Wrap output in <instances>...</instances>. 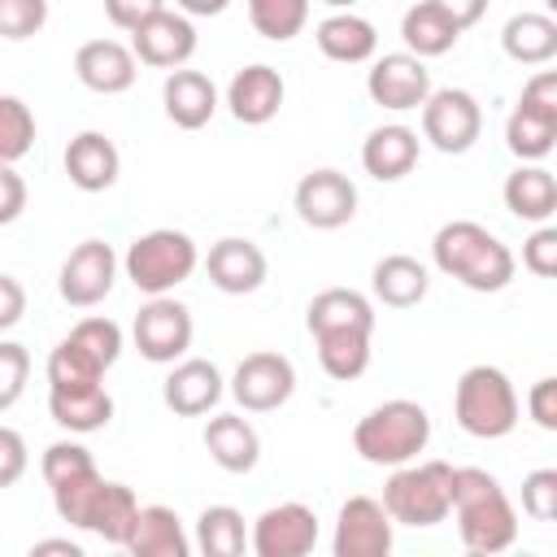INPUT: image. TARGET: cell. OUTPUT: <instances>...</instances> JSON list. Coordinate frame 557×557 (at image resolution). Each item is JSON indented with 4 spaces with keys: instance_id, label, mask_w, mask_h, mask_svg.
Returning <instances> with one entry per match:
<instances>
[{
    "instance_id": "6da1fadb",
    "label": "cell",
    "mask_w": 557,
    "mask_h": 557,
    "mask_svg": "<svg viewBox=\"0 0 557 557\" xmlns=\"http://www.w3.org/2000/svg\"><path fill=\"white\" fill-rule=\"evenodd\" d=\"M431 261H435L440 274L457 278L470 292H505L513 283V270H518L509 244L496 239L483 222H470V218L444 222L435 231Z\"/></svg>"
},
{
    "instance_id": "7a4b0ae2",
    "label": "cell",
    "mask_w": 557,
    "mask_h": 557,
    "mask_svg": "<svg viewBox=\"0 0 557 557\" xmlns=\"http://www.w3.org/2000/svg\"><path fill=\"white\" fill-rule=\"evenodd\" d=\"M453 522L470 553H505L518 540V509L500 479L479 466H453Z\"/></svg>"
},
{
    "instance_id": "3957f363",
    "label": "cell",
    "mask_w": 557,
    "mask_h": 557,
    "mask_svg": "<svg viewBox=\"0 0 557 557\" xmlns=\"http://www.w3.org/2000/svg\"><path fill=\"white\" fill-rule=\"evenodd\" d=\"M431 444V413L418 400H383L352 426V448L370 466H405Z\"/></svg>"
},
{
    "instance_id": "277c9868",
    "label": "cell",
    "mask_w": 557,
    "mask_h": 557,
    "mask_svg": "<svg viewBox=\"0 0 557 557\" xmlns=\"http://www.w3.org/2000/svg\"><path fill=\"white\" fill-rule=\"evenodd\" d=\"M200 265V248L187 231L174 226H157L144 231L126 244L122 252V274L144 292V296H170L174 287H183Z\"/></svg>"
},
{
    "instance_id": "5b68a950",
    "label": "cell",
    "mask_w": 557,
    "mask_h": 557,
    "mask_svg": "<svg viewBox=\"0 0 557 557\" xmlns=\"http://www.w3.org/2000/svg\"><path fill=\"white\" fill-rule=\"evenodd\" d=\"M518 392L500 366H470L453 387V418L474 440H505L518 426Z\"/></svg>"
},
{
    "instance_id": "8992f818",
    "label": "cell",
    "mask_w": 557,
    "mask_h": 557,
    "mask_svg": "<svg viewBox=\"0 0 557 557\" xmlns=\"http://www.w3.org/2000/svg\"><path fill=\"white\" fill-rule=\"evenodd\" d=\"M383 509L396 527H440L453 509V466L440 457L392 466V479L383 483Z\"/></svg>"
},
{
    "instance_id": "52a82bcc",
    "label": "cell",
    "mask_w": 557,
    "mask_h": 557,
    "mask_svg": "<svg viewBox=\"0 0 557 557\" xmlns=\"http://www.w3.org/2000/svg\"><path fill=\"white\" fill-rule=\"evenodd\" d=\"M191 335H196L191 309L183 300H174V292L170 296H148V305H139L135 326H131V339H135L139 357L152 361V366H174L178 357H187Z\"/></svg>"
},
{
    "instance_id": "ba28073f",
    "label": "cell",
    "mask_w": 557,
    "mask_h": 557,
    "mask_svg": "<svg viewBox=\"0 0 557 557\" xmlns=\"http://www.w3.org/2000/svg\"><path fill=\"white\" fill-rule=\"evenodd\" d=\"M483 135V109L466 87H440L422 100V139L435 152L461 157Z\"/></svg>"
},
{
    "instance_id": "9c48e42d",
    "label": "cell",
    "mask_w": 557,
    "mask_h": 557,
    "mask_svg": "<svg viewBox=\"0 0 557 557\" xmlns=\"http://www.w3.org/2000/svg\"><path fill=\"white\" fill-rule=\"evenodd\" d=\"M226 392L235 396V405H239L244 413H274V409H283V405L292 400V392H296V366H292L283 352H270V348L248 352V357L235 366Z\"/></svg>"
},
{
    "instance_id": "30bf717a",
    "label": "cell",
    "mask_w": 557,
    "mask_h": 557,
    "mask_svg": "<svg viewBox=\"0 0 557 557\" xmlns=\"http://www.w3.org/2000/svg\"><path fill=\"white\" fill-rule=\"evenodd\" d=\"M117 270H122V257L113 252V244L104 239H83L70 248V257L61 261V274H57V292L65 305L74 309H96L113 283H117Z\"/></svg>"
},
{
    "instance_id": "8fae6325",
    "label": "cell",
    "mask_w": 557,
    "mask_h": 557,
    "mask_svg": "<svg viewBox=\"0 0 557 557\" xmlns=\"http://www.w3.org/2000/svg\"><path fill=\"white\" fill-rule=\"evenodd\" d=\"M296 218L313 231H339L357 218V183L344 170H309L292 191Z\"/></svg>"
},
{
    "instance_id": "7c38bea8",
    "label": "cell",
    "mask_w": 557,
    "mask_h": 557,
    "mask_svg": "<svg viewBox=\"0 0 557 557\" xmlns=\"http://www.w3.org/2000/svg\"><path fill=\"white\" fill-rule=\"evenodd\" d=\"M431 91H435L431 87V70L413 52H383V57H374V65L366 74V96L379 109H392V113L422 109V100Z\"/></svg>"
},
{
    "instance_id": "4fadbf2b",
    "label": "cell",
    "mask_w": 557,
    "mask_h": 557,
    "mask_svg": "<svg viewBox=\"0 0 557 557\" xmlns=\"http://www.w3.org/2000/svg\"><path fill=\"white\" fill-rule=\"evenodd\" d=\"M392 513L374 496H348L335 513L331 553L335 557H387L392 553Z\"/></svg>"
},
{
    "instance_id": "5bb4252c",
    "label": "cell",
    "mask_w": 557,
    "mask_h": 557,
    "mask_svg": "<svg viewBox=\"0 0 557 557\" xmlns=\"http://www.w3.org/2000/svg\"><path fill=\"white\" fill-rule=\"evenodd\" d=\"M318 544V513L300 500L270 505L252 527H248V548L257 557H305Z\"/></svg>"
},
{
    "instance_id": "9a60e30c",
    "label": "cell",
    "mask_w": 557,
    "mask_h": 557,
    "mask_svg": "<svg viewBox=\"0 0 557 557\" xmlns=\"http://www.w3.org/2000/svg\"><path fill=\"white\" fill-rule=\"evenodd\" d=\"M131 52L139 65L152 70H178L196 57V22L178 9H161L148 22L131 30Z\"/></svg>"
},
{
    "instance_id": "2e32d148",
    "label": "cell",
    "mask_w": 557,
    "mask_h": 557,
    "mask_svg": "<svg viewBox=\"0 0 557 557\" xmlns=\"http://www.w3.org/2000/svg\"><path fill=\"white\" fill-rule=\"evenodd\" d=\"M222 392H226V379L205 357H178L170 366L165 383H161V400L178 418H205V413H213L218 400H222Z\"/></svg>"
},
{
    "instance_id": "e0dca14e",
    "label": "cell",
    "mask_w": 557,
    "mask_h": 557,
    "mask_svg": "<svg viewBox=\"0 0 557 557\" xmlns=\"http://www.w3.org/2000/svg\"><path fill=\"white\" fill-rule=\"evenodd\" d=\"M205 274L218 292L226 296H248L265 283L270 274V261L261 252V244L244 239V235H222L218 244H209V257H205Z\"/></svg>"
},
{
    "instance_id": "ac0fdd59",
    "label": "cell",
    "mask_w": 557,
    "mask_h": 557,
    "mask_svg": "<svg viewBox=\"0 0 557 557\" xmlns=\"http://www.w3.org/2000/svg\"><path fill=\"white\" fill-rule=\"evenodd\" d=\"M283 96H287V83L274 65L257 61V65H244L235 70V78L226 83V109L235 122L244 126H265L278 117L283 109Z\"/></svg>"
},
{
    "instance_id": "d6986e66",
    "label": "cell",
    "mask_w": 557,
    "mask_h": 557,
    "mask_svg": "<svg viewBox=\"0 0 557 557\" xmlns=\"http://www.w3.org/2000/svg\"><path fill=\"white\" fill-rule=\"evenodd\" d=\"M74 74H78V83H83L87 91H96V96H122V91L135 87L139 61H135V52H131L126 44H117V39H87V44H78V52H74Z\"/></svg>"
},
{
    "instance_id": "ffe728a7",
    "label": "cell",
    "mask_w": 557,
    "mask_h": 557,
    "mask_svg": "<svg viewBox=\"0 0 557 557\" xmlns=\"http://www.w3.org/2000/svg\"><path fill=\"white\" fill-rule=\"evenodd\" d=\"M65 174L78 191L96 196V191H109L122 174V152L117 144L104 135V131H78L70 144H65Z\"/></svg>"
},
{
    "instance_id": "44dd1931",
    "label": "cell",
    "mask_w": 557,
    "mask_h": 557,
    "mask_svg": "<svg viewBox=\"0 0 557 557\" xmlns=\"http://www.w3.org/2000/svg\"><path fill=\"white\" fill-rule=\"evenodd\" d=\"M418 152H422V139L413 126L405 122H383L366 135L361 144V170L379 183H400L413 165H418Z\"/></svg>"
},
{
    "instance_id": "7402d4cb",
    "label": "cell",
    "mask_w": 557,
    "mask_h": 557,
    "mask_svg": "<svg viewBox=\"0 0 557 557\" xmlns=\"http://www.w3.org/2000/svg\"><path fill=\"white\" fill-rule=\"evenodd\" d=\"M161 104H165V117H170L178 131H200V126H209L213 113H218V87H213L209 74L178 65V70L165 74Z\"/></svg>"
},
{
    "instance_id": "603a6c76",
    "label": "cell",
    "mask_w": 557,
    "mask_h": 557,
    "mask_svg": "<svg viewBox=\"0 0 557 557\" xmlns=\"http://www.w3.org/2000/svg\"><path fill=\"white\" fill-rule=\"evenodd\" d=\"M313 44L326 61H339V65H361L379 52V30L370 17L352 13V9H335L331 17H322L313 26Z\"/></svg>"
},
{
    "instance_id": "cb8c5ba5",
    "label": "cell",
    "mask_w": 557,
    "mask_h": 557,
    "mask_svg": "<svg viewBox=\"0 0 557 557\" xmlns=\"http://www.w3.org/2000/svg\"><path fill=\"white\" fill-rule=\"evenodd\" d=\"M205 448L226 474H248L261 461V435L244 413H213L205 422Z\"/></svg>"
},
{
    "instance_id": "d4e9b609",
    "label": "cell",
    "mask_w": 557,
    "mask_h": 557,
    "mask_svg": "<svg viewBox=\"0 0 557 557\" xmlns=\"http://www.w3.org/2000/svg\"><path fill=\"white\" fill-rule=\"evenodd\" d=\"M505 148L518 161H544L557 148V104H535L518 96V104L505 117Z\"/></svg>"
},
{
    "instance_id": "484cf974",
    "label": "cell",
    "mask_w": 557,
    "mask_h": 557,
    "mask_svg": "<svg viewBox=\"0 0 557 557\" xmlns=\"http://www.w3.org/2000/svg\"><path fill=\"white\" fill-rule=\"evenodd\" d=\"M370 292L387 309H413L431 292V270L409 252H387L370 270Z\"/></svg>"
},
{
    "instance_id": "4316f807",
    "label": "cell",
    "mask_w": 557,
    "mask_h": 557,
    "mask_svg": "<svg viewBox=\"0 0 557 557\" xmlns=\"http://www.w3.org/2000/svg\"><path fill=\"white\" fill-rule=\"evenodd\" d=\"M122 548L135 557H187L191 535L183 531V518L170 505H139Z\"/></svg>"
},
{
    "instance_id": "83f0119b",
    "label": "cell",
    "mask_w": 557,
    "mask_h": 557,
    "mask_svg": "<svg viewBox=\"0 0 557 557\" xmlns=\"http://www.w3.org/2000/svg\"><path fill=\"white\" fill-rule=\"evenodd\" d=\"M135 513H139L135 492H131L126 483H117V479H100V487L91 492V500H87V509H83V518H78V531H91V535H100L104 544H117V548H122L126 535H131Z\"/></svg>"
},
{
    "instance_id": "f1b7e54d",
    "label": "cell",
    "mask_w": 557,
    "mask_h": 557,
    "mask_svg": "<svg viewBox=\"0 0 557 557\" xmlns=\"http://www.w3.org/2000/svg\"><path fill=\"white\" fill-rule=\"evenodd\" d=\"M500 196H505V209H509L513 218L535 222V226L557 213V178H553V170H544L540 161H522V165L505 178Z\"/></svg>"
},
{
    "instance_id": "f546056e",
    "label": "cell",
    "mask_w": 557,
    "mask_h": 557,
    "mask_svg": "<svg viewBox=\"0 0 557 557\" xmlns=\"http://www.w3.org/2000/svg\"><path fill=\"white\" fill-rule=\"evenodd\" d=\"M48 413H52V422L61 431L91 435V431H104L113 422V396L104 392V383H96V387H70V392L48 387Z\"/></svg>"
},
{
    "instance_id": "4dcf8cb0",
    "label": "cell",
    "mask_w": 557,
    "mask_h": 557,
    "mask_svg": "<svg viewBox=\"0 0 557 557\" xmlns=\"http://www.w3.org/2000/svg\"><path fill=\"white\" fill-rule=\"evenodd\" d=\"M309 335L318 331H374V300L352 287H326L305 309Z\"/></svg>"
},
{
    "instance_id": "1f68e13d",
    "label": "cell",
    "mask_w": 557,
    "mask_h": 557,
    "mask_svg": "<svg viewBox=\"0 0 557 557\" xmlns=\"http://www.w3.org/2000/svg\"><path fill=\"white\" fill-rule=\"evenodd\" d=\"M500 48L518 65H548L557 57V17L553 13H513L500 30Z\"/></svg>"
},
{
    "instance_id": "d6a6232c",
    "label": "cell",
    "mask_w": 557,
    "mask_h": 557,
    "mask_svg": "<svg viewBox=\"0 0 557 557\" xmlns=\"http://www.w3.org/2000/svg\"><path fill=\"white\" fill-rule=\"evenodd\" d=\"M400 39H405V52H413V57L426 61V57L453 52L457 39H461V30H457L431 0H418V4H409L405 17H400Z\"/></svg>"
},
{
    "instance_id": "836d02e7",
    "label": "cell",
    "mask_w": 557,
    "mask_h": 557,
    "mask_svg": "<svg viewBox=\"0 0 557 557\" xmlns=\"http://www.w3.org/2000/svg\"><path fill=\"white\" fill-rule=\"evenodd\" d=\"M370 339H374V331H318L313 335L318 366L335 383H352L370 370Z\"/></svg>"
},
{
    "instance_id": "e575fe53",
    "label": "cell",
    "mask_w": 557,
    "mask_h": 557,
    "mask_svg": "<svg viewBox=\"0 0 557 557\" xmlns=\"http://www.w3.org/2000/svg\"><path fill=\"white\" fill-rule=\"evenodd\" d=\"M191 548H200L205 557H239L248 548L244 513L235 505H205L200 518H196Z\"/></svg>"
},
{
    "instance_id": "d590c367",
    "label": "cell",
    "mask_w": 557,
    "mask_h": 557,
    "mask_svg": "<svg viewBox=\"0 0 557 557\" xmlns=\"http://www.w3.org/2000/svg\"><path fill=\"white\" fill-rule=\"evenodd\" d=\"M39 474H44L48 492H61V487H74V483H83V479H91L100 470H96V457L78 440H57V444L44 448Z\"/></svg>"
},
{
    "instance_id": "8d00e7d4",
    "label": "cell",
    "mask_w": 557,
    "mask_h": 557,
    "mask_svg": "<svg viewBox=\"0 0 557 557\" xmlns=\"http://www.w3.org/2000/svg\"><path fill=\"white\" fill-rule=\"evenodd\" d=\"M248 22L261 39L287 44L309 22V0H248Z\"/></svg>"
},
{
    "instance_id": "74e56055",
    "label": "cell",
    "mask_w": 557,
    "mask_h": 557,
    "mask_svg": "<svg viewBox=\"0 0 557 557\" xmlns=\"http://www.w3.org/2000/svg\"><path fill=\"white\" fill-rule=\"evenodd\" d=\"M44 374H48V387H57V392H70V387H96V383H104V370H100V366H96L78 344H70V339H61V344L48 352Z\"/></svg>"
},
{
    "instance_id": "f35d334b",
    "label": "cell",
    "mask_w": 557,
    "mask_h": 557,
    "mask_svg": "<svg viewBox=\"0 0 557 557\" xmlns=\"http://www.w3.org/2000/svg\"><path fill=\"white\" fill-rule=\"evenodd\" d=\"M35 148V113L22 96H0V165H17Z\"/></svg>"
},
{
    "instance_id": "ab89813d",
    "label": "cell",
    "mask_w": 557,
    "mask_h": 557,
    "mask_svg": "<svg viewBox=\"0 0 557 557\" xmlns=\"http://www.w3.org/2000/svg\"><path fill=\"white\" fill-rule=\"evenodd\" d=\"M70 344H78L100 370H109V366H117V357H122V326L113 322V318H83V322H74V331L65 335Z\"/></svg>"
},
{
    "instance_id": "60d3db41",
    "label": "cell",
    "mask_w": 557,
    "mask_h": 557,
    "mask_svg": "<svg viewBox=\"0 0 557 557\" xmlns=\"http://www.w3.org/2000/svg\"><path fill=\"white\" fill-rule=\"evenodd\" d=\"M30 379V352L17 339H0V413L13 409Z\"/></svg>"
},
{
    "instance_id": "b9f144b4",
    "label": "cell",
    "mask_w": 557,
    "mask_h": 557,
    "mask_svg": "<svg viewBox=\"0 0 557 557\" xmlns=\"http://www.w3.org/2000/svg\"><path fill=\"white\" fill-rule=\"evenodd\" d=\"M522 513L531 522H553L557 518V470L540 466L522 479Z\"/></svg>"
},
{
    "instance_id": "7bdbcfd3",
    "label": "cell",
    "mask_w": 557,
    "mask_h": 557,
    "mask_svg": "<svg viewBox=\"0 0 557 557\" xmlns=\"http://www.w3.org/2000/svg\"><path fill=\"white\" fill-rule=\"evenodd\" d=\"M48 22V0H0V39H30Z\"/></svg>"
},
{
    "instance_id": "ee69618b",
    "label": "cell",
    "mask_w": 557,
    "mask_h": 557,
    "mask_svg": "<svg viewBox=\"0 0 557 557\" xmlns=\"http://www.w3.org/2000/svg\"><path fill=\"white\" fill-rule=\"evenodd\" d=\"M522 265L535 274V278H553L557 274V226L540 222L527 244H522Z\"/></svg>"
},
{
    "instance_id": "f6af8a7d",
    "label": "cell",
    "mask_w": 557,
    "mask_h": 557,
    "mask_svg": "<svg viewBox=\"0 0 557 557\" xmlns=\"http://www.w3.org/2000/svg\"><path fill=\"white\" fill-rule=\"evenodd\" d=\"M26 466H30V448H26L22 431L0 422V487H13L26 474Z\"/></svg>"
},
{
    "instance_id": "bcb514c9",
    "label": "cell",
    "mask_w": 557,
    "mask_h": 557,
    "mask_svg": "<svg viewBox=\"0 0 557 557\" xmlns=\"http://www.w3.org/2000/svg\"><path fill=\"white\" fill-rule=\"evenodd\" d=\"M527 413H531V422H535L540 431H557V379H553V374H544V379L531 383V392H527Z\"/></svg>"
},
{
    "instance_id": "7dc6e473",
    "label": "cell",
    "mask_w": 557,
    "mask_h": 557,
    "mask_svg": "<svg viewBox=\"0 0 557 557\" xmlns=\"http://www.w3.org/2000/svg\"><path fill=\"white\" fill-rule=\"evenodd\" d=\"M165 0H104V17L117 26V30H135L139 22H148L152 13H161Z\"/></svg>"
},
{
    "instance_id": "c3c4849f",
    "label": "cell",
    "mask_w": 557,
    "mask_h": 557,
    "mask_svg": "<svg viewBox=\"0 0 557 557\" xmlns=\"http://www.w3.org/2000/svg\"><path fill=\"white\" fill-rule=\"evenodd\" d=\"M26 209V178L13 165H0V226L17 222Z\"/></svg>"
},
{
    "instance_id": "681fc988",
    "label": "cell",
    "mask_w": 557,
    "mask_h": 557,
    "mask_svg": "<svg viewBox=\"0 0 557 557\" xmlns=\"http://www.w3.org/2000/svg\"><path fill=\"white\" fill-rule=\"evenodd\" d=\"M26 318V287L13 274H0V331H13Z\"/></svg>"
},
{
    "instance_id": "f907efd6",
    "label": "cell",
    "mask_w": 557,
    "mask_h": 557,
    "mask_svg": "<svg viewBox=\"0 0 557 557\" xmlns=\"http://www.w3.org/2000/svg\"><path fill=\"white\" fill-rule=\"evenodd\" d=\"M431 4H435L457 30H470V26L487 13V0H431Z\"/></svg>"
},
{
    "instance_id": "816d5d0a",
    "label": "cell",
    "mask_w": 557,
    "mask_h": 557,
    "mask_svg": "<svg viewBox=\"0 0 557 557\" xmlns=\"http://www.w3.org/2000/svg\"><path fill=\"white\" fill-rule=\"evenodd\" d=\"M226 4L231 0H174V9L187 17H218V13H226Z\"/></svg>"
},
{
    "instance_id": "f5cc1de1",
    "label": "cell",
    "mask_w": 557,
    "mask_h": 557,
    "mask_svg": "<svg viewBox=\"0 0 557 557\" xmlns=\"http://www.w3.org/2000/svg\"><path fill=\"white\" fill-rule=\"evenodd\" d=\"M35 553H70V557H83V548L74 540H39Z\"/></svg>"
},
{
    "instance_id": "db71d44e",
    "label": "cell",
    "mask_w": 557,
    "mask_h": 557,
    "mask_svg": "<svg viewBox=\"0 0 557 557\" xmlns=\"http://www.w3.org/2000/svg\"><path fill=\"white\" fill-rule=\"evenodd\" d=\"M322 4H326V9H357L361 0H322Z\"/></svg>"
}]
</instances>
